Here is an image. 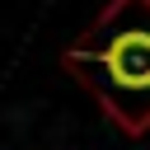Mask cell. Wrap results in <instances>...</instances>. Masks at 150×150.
Returning a JSON list of instances; mask_svg holds the SVG:
<instances>
[{
    "label": "cell",
    "mask_w": 150,
    "mask_h": 150,
    "mask_svg": "<svg viewBox=\"0 0 150 150\" xmlns=\"http://www.w3.org/2000/svg\"><path fill=\"white\" fill-rule=\"evenodd\" d=\"M61 66L122 131H150V0H108L80 42L66 47Z\"/></svg>",
    "instance_id": "cell-1"
}]
</instances>
